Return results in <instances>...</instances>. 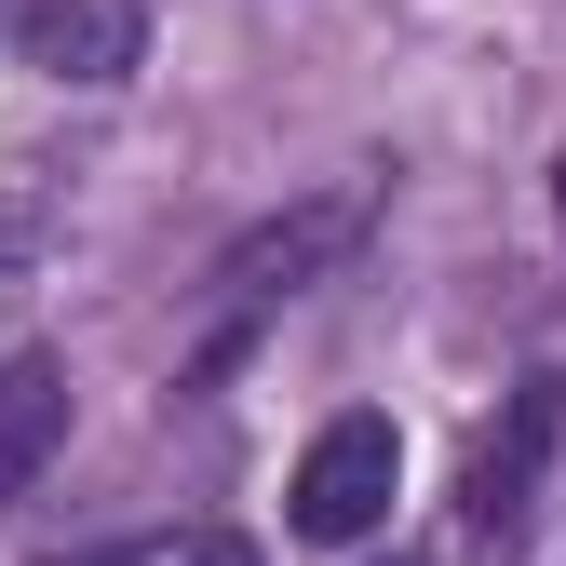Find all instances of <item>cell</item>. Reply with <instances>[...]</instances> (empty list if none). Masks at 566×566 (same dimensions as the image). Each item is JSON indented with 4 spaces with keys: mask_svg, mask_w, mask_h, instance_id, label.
<instances>
[{
    "mask_svg": "<svg viewBox=\"0 0 566 566\" xmlns=\"http://www.w3.org/2000/svg\"><path fill=\"white\" fill-rule=\"evenodd\" d=\"M553 446H566V378L553 365H526L513 378V405H500V432L472 446V485H459V526H472V553H526V513H539V472H553Z\"/></svg>",
    "mask_w": 566,
    "mask_h": 566,
    "instance_id": "cell-1",
    "label": "cell"
},
{
    "mask_svg": "<svg viewBox=\"0 0 566 566\" xmlns=\"http://www.w3.org/2000/svg\"><path fill=\"white\" fill-rule=\"evenodd\" d=\"M391 485H405V446H391V418H324L311 459H297V539H365L391 513Z\"/></svg>",
    "mask_w": 566,
    "mask_h": 566,
    "instance_id": "cell-2",
    "label": "cell"
},
{
    "mask_svg": "<svg viewBox=\"0 0 566 566\" xmlns=\"http://www.w3.org/2000/svg\"><path fill=\"white\" fill-rule=\"evenodd\" d=\"M350 243H365V189H311L297 217H270V230H243V243L217 256V283H230L243 311H270V297H297L311 270H337Z\"/></svg>",
    "mask_w": 566,
    "mask_h": 566,
    "instance_id": "cell-3",
    "label": "cell"
},
{
    "mask_svg": "<svg viewBox=\"0 0 566 566\" xmlns=\"http://www.w3.org/2000/svg\"><path fill=\"white\" fill-rule=\"evenodd\" d=\"M28 54L54 67V82L108 95V82L149 67V0H41V14H28Z\"/></svg>",
    "mask_w": 566,
    "mask_h": 566,
    "instance_id": "cell-4",
    "label": "cell"
},
{
    "mask_svg": "<svg viewBox=\"0 0 566 566\" xmlns=\"http://www.w3.org/2000/svg\"><path fill=\"white\" fill-rule=\"evenodd\" d=\"M67 446V365L54 350H14V365H0V513L28 500V472Z\"/></svg>",
    "mask_w": 566,
    "mask_h": 566,
    "instance_id": "cell-5",
    "label": "cell"
},
{
    "mask_svg": "<svg viewBox=\"0 0 566 566\" xmlns=\"http://www.w3.org/2000/svg\"><path fill=\"white\" fill-rule=\"evenodd\" d=\"M189 566H256V553L243 539H189Z\"/></svg>",
    "mask_w": 566,
    "mask_h": 566,
    "instance_id": "cell-6",
    "label": "cell"
},
{
    "mask_svg": "<svg viewBox=\"0 0 566 566\" xmlns=\"http://www.w3.org/2000/svg\"><path fill=\"white\" fill-rule=\"evenodd\" d=\"M553 217H566V163H553Z\"/></svg>",
    "mask_w": 566,
    "mask_h": 566,
    "instance_id": "cell-7",
    "label": "cell"
}]
</instances>
